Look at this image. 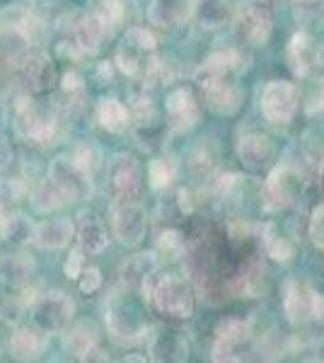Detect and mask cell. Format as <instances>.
<instances>
[{
    "mask_svg": "<svg viewBox=\"0 0 324 363\" xmlns=\"http://www.w3.org/2000/svg\"><path fill=\"white\" fill-rule=\"evenodd\" d=\"M140 291L145 301L164 318L189 320L194 315V291L186 279L155 272Z\"/></svg>",
    "mask_w": 324,
    "mask_h": 363,
    "instance_id": "6da1fadb",
    "label": "cell"
},
{
    "mask_svg": "<svg viewBox=\"0 0 324 363\" xmlns=\"http://www.w3.org/2000/svg\"><path fill=\"white\" fill-rule=\"evenodd\" d=\"M303 174L293 165H279L269 172L262 186V208L267 213H279L298 201L303 191Z\"/></svg>",
    "mask_w": 324,
    "mask_h": 363,
    "instance_id": "7a4b0ae2",
    "label": "cell"
},
{
    "mask_svg": "<svg viewBox=\"0 0 324 363\" xmlns=\"http://www.w3.org/2000/svg\"><path fill=\"white\" fill-rule=\"evenodd\" d=\"M284 313L291 325H310L324 320V298L303 279H288L284 284Z\"/></svg>",
    "mask_w": 324,
    "mask_h": 363,
    "instance_id": "3957f363",
    "label": "cell"
},
{
    "mask_svg": "<svg viewBox=\"0 0 324 363\" xmlns=\"http://www.w3.org/2000/svg\"><path fill=\"white\" fill-rule=\"evenodd\" d=\"M32 325L44 335H61L75 315V303L61 289H51L32 303Z\"/></svg>",
    "mask_w": 324,
    "mask_h": 363,
    "instance_id": "277c9868",
    "label": "cell"
},
{
    "mask_svg": "<svg viewBox=\"0 0 324 363\" xmlns=\"http://www.w3.org/2000/svg\"><path fill=\"white\" fill-rule=\"evenodd\" d=\"M13 116H15V128L22 138H27L29 143L46 145L51 143L56 136V119L51 114H46L44 109H39L34 104V99L29 97V92L25 90V95H20L13 104Z\"/></svg>",
    "mask_w": 324,
    "mask_h": 363,
    "instance_id": "5b68a950",
    "label": "cell"
},
{
    "mask_svg": "<svg viewBox=\"0 0 324 363\" xmlns=\"http://www.w3.org/2000/svg\"><path fill=\"white\" fill-rule=\"evenodd\" d=\"M49 179L66 196V201H82L92 194V172L85 169L73 155H56L49 165Z\"/></svg>",
    "mask_w": 324,
    "mask_h": 363,
    "instance_id": "8992f818",
    "label": "cell"
},
{
    "mask_svg": "<svg viewBox=\"0 0 324 363\" xmlns=\"http://www.w3.org/2000/svg\"><path fill=\"white\" fill-rule=\"evenodd\" d=\"M235 32L242 42L252 46H264L271 37L274 29V17H271V8L264 0H242L233 15Z\"/></svg>",
    "mask_w": 324,
    "mask_h": 363,
    "instance_id": "52a82bcc",
    "label": "cell"
},
{
    "mask_svg": "<svg viewBox=\"0 0 324 363\" xmlns=\"http://www.w3.org/2000/svg\"><path fill=\"white\" fill-rule=\"evenodd\" d=\"M298 87L288 80H271L259 95V112L271 124H291L293 116L298 114Z\"/></svg>",
    "mask_w": 324,
    "mask_h": 363,
    "instance_id": "ba28073f",
    "label": "cell"
},
{
    "mask_svg": "<svg viewBox=\"0 0 324 363\" xmlns=\"http://www.w3.org/2000/svg\"><path fill=\"white\" fill-rule=\"evenodd\" d=\"M104 325H107L109 337L119 344H133L148 332L143 313L131 301H111L104 313Z\"/></svg>",
    "mask_w": 324,
    "mask_h": 363,
    "instance_id": "9c48e42d",
    "label": "cell"
},
{
    "mask_svg": "<svg viewBox=\"0 0 324 363\" xmlns=\"http://www.w3.org/2000/svg\"><path fill=\"white\" fill-rule=\"evenodd\" d=\"M15 75L27 92H49L56 83V66L46 51H25L15 63Z\"/></svg>",
    "mask_w": 324,
    "mask_h": 363,
    "instance_id": "30bf717a",
    "label": "cell"
},
{
    "mask_svg": "<svg viewBox=\"0 0 324 363\" xmlns=\"http://www.w3.org/2000/svg\"><path fill=\"white\" fill-rule=\"evenodd\" d=\"M109 186L116 203L135 201L143 186V165L135 155L119 153L109 162Z\"/></svg>",
    "mask_w": 324,
    "mask_h": 363,
    "instance_id": "8fae6325",
    "label": "cell"
},
{
    "mask_svg": "<svg viewBox=\"0 0 324 363\" xmlns=\"http://www.w3.org/2000/svg\"><path fill=\"white\" fill-rule=\"evenodd\" d=\"M250 322L242 318H225L218 322L213 351L211 359L213 361H242V351L250 344Z\"/></svg>",
    "mask_w": 324,
    "mask_h": 363,
    "instance_id": "7c38bea8",
    "label": "cell"
},
{
    "mask_svg": "<svg viewBox=\"0 0 324 363\" xmlns=\"http://www.w3.org/2000/svg\"><path fill=\"white\" fill-rule=\"evenodd\" d=\"M111 230L123 247H138L148 233V213L140 203H116L111 211Z\"/></svg>",
    "mask_w": 324,
    "mask_h": 363,
    "instance_id": "4fadbf2b",
    "label": "cell"
},
{
    "mask_svg": "<svg viewBox=\"0 0 324 363\" xmlns=\"http://www.w3.org/2000/svg\"><path fill=\"white\" fill-rule=\"evenodd\" d=\"M238 157L245 169L250 172H262L276 160V145L267 133L262 131H245L238 138Z\"/></svg>",
    "mask_w": 324,
    "mask_h": 363,
    "instance_id": "5bb4252c",
    "label": "cell"
},
{
    "mask_svg": "<svg viewBox=\"0 0 324 363\" xmlns=\"http://www.w3.org/2000/svg\"><path fill=\"white\" fill-rule=\"evenodd\" d=\"M245 58L238 49H223V51H213V54L206 56V61L196 68L194 73V83H196L201 90L211 87L213 83L223 78H233L238 70H242Z\"/></svg>",
    "mask_w": 324,
    "mask_h": 363,
    "instance_id": "9a60e30c",
    "label": "cell"
},
{
    "mask_svg": "<svg viewBox=\"0 0 324 363\" xmlns=\"http://www.w3.org/2000/svg\"><path fill=\"white\" fill-rule=\"evenodd\" d=\"M288 63H291L293 73L300 75V78H308L324 66V51L310 34L298 32L293 34L291 44H288Z\"/></svg>",
    "mask_w": 324,
    "mask_h": 363,
    "instance_id": "2e32d148",
    "label": "cell"
},
{
    "mask_svg": "<svg viewBox=\"0 0 324 363\" xmlns=\"http://www.w3.org/2000/svg\"><path fill=\"white\" fill-rule=\"evenodd\" d=\"M63 349L78 361H107L99 349V335L90 322H78L63 330Z\"/></svg>",
    "mask_w": 324,
    "mask_h": 363,
    "instance_id": "e0dca14e",
    "label": "cell"
},
{
    "mask_svg": "<svg viewBox=\"0 0 324 363\" xmlns=\"http://www.w3.org/2000/svg\"><path fill=\"white\" fill-rule=\"evenodd\" d=\"M148 354H150V361H186L189 359V344H186L184 335L174 327H162L157 330L155 335L150 337V344H148Z\"/></svg>",
    "mask_w": 324,
    "mask_h": 363,
    "instance_id": "ac0fdd59",
    "label": "cell"
},
{
    "mask_svg": "<svg viewBox=\"0 0 324 363\" xmlns=\"http://www.w3.org/2000/svg\"><path fill=\"white\" fill-rule=\"evenodd\" d=\"M109 32L111 29L107 27V22L102 20V15L87 13V15H82L78 20V25H75V46L80 49V54L92 56L102 49Z\"/></svg>",
    "mask_w": 324,
    "mask_h": 363,
    "instance_id": "d6986e66",
    "label": "cell"
},
{
    "mask_svg": "<svg viewBox=\"0 0 324 363\" xmlns=\"http://www.w3.org/2000/svg\"><path fill=\"white\" fill-rule=\"evenodd\" d=\"M203 95H206L208 107L213 109L216 114H223V116L235 114L245 102V90L238 83H233L230 78H223L211 87H206Z\"/></svg>",
    "mask_w": 324,
    "mask_h": 363,
    "instance_id": "ffe728a7",
    "label": "cell"
},
{
    "mask_svg": "<svg viewBox=\"0 0 324 363\" xmlns=\"http://www.w3.org/2000/svg\"><path fill=\"white\" fill-rule=\"evenodd\" d=\"M164 109H167L169 124H172L177 131H189V128L199 121V102L196 97L191 95V90L186 87H179L164 102Z\"/></svg>",
    "mask_w": 324,
    "mask_h": 363,
    "instance_id": "44dd1931",
    "label": "cell"
},
{
    "mask_svg": "<svg viewBox=\"0 0 324 363\" xmlns=\"http://www.w3.org/2000/svg\"><path fill=\"white\" fill-rule=\"evenodd\" d=\"M157 272V255L155 252H138V255L128 257L119 269V281L126 289L140 291L152 274Z\"/></svg>",
    "mask_w": 324,
    "mask_h": 363,
    "instance_id": "7402d4cb",
    "label": "cell"
},
{
    "mask_svg": "<svg viewBox=\"0 0 324 363\" xmlns=\"http://www.w3.org/2000/svg\"><path fill=\"white\" fill-rule=\"evenodd\" d=\"M75 235V225L70 218H46L37 225L34 245L39 250H63Z\"/></svg>",
    "mask_w": 324,
    "mask_h": 363,
    "instance_id": "603a6c76",
    "label": "cell"
},
{
    "mask_svg": "<svg viewBox=\"0 0 324 363\" xmlns=\"http://www.w3.org/2000/svg\"><path fill=\"white\" fill-rule=\"evenodd\" d=\"M75 238H78V245L87 255H99V252H104L109 245L107 228H104L102 218H97V213H92V211L80 213V223H78V230H75Z\"/></svg>",
    "mask_w": 324,
    "mask_h": 363,
    "instance_id": "cb8c5ba5",
    "label": "cell"
},
{
    "mask_svg": "<svg viewBox=\"0 0 324 363\" xmlns=\"http://www.w3.org/2000/svg\"><path fill=\"white\" fill-rule=\"evenodd\" d=\"M189 13H191L189 0H152L150 10H148V20H150V25H155V27L172 29Z\"/></svg>",
    "mask_w": 324,
    "mask_h": 363,
    "instance_id": "d4e9b609",
    "label": "cell"
},
{
    "mask_svg": "<svg viewBox=\"0 0 324 363\" xmlns=\"http://www.w3.org/2000/svg\"><path fill=\"white\" fill-rule=\"evenodd\" d=\"M44 351V332L37 327H20L10 337V356L17 361H34Z\"/></svg>",
    "mask_w": 324,
    "mask_h": 363,
    "instance_id": "484cf974",
    "label": "cell"
},
{
    "mask_svg": "<svg viewBox=\"0 0 324 363\" xmlns=\"http://www.w3.org/2000/svg\"><path fill=\"white\" fill-rule=\"evenodd\" d=\"M233 13V3L230 0H194L191 15L203 29H216L225 25Z\"/></svg>",
    "mask_w": 324,
    "mask_h": 363,
    "instance_id": "4316f807",
    "label": "cell"
},
{
    "mask_svg": "<svg viewBox=\"0 0 324 363\" xmlns=\"http://www.w3.org/2000/svg\"><path fill=\"white\" fill-rule=\"evenodd\" d=\"M262 247L267 257L276 262H291L296 257V245L276 223H267L262 228Z\"/></svg>",
    "mask_w": 324,
    "mask_h": 363,
    "instance_id": "83f0119b",
    "label": "cell"
},
{
    "mask_svg": "<svg viewBox=\"0 0 324 363\" xmlns=\"http://www.w3.org/2000/svg\"><path fill=\"white\" fill-rule=\"evenodd\" d=\"M34 274V259L27 255H8L0 259V279L5 284L15 286V289H22V286L29 284Z\"/></svg>",
    "mask_w": 324,
    "mask_h": 363,
    "instance_id": "f1b7e54d",
    "label": "cell"
},
{
    "mask_svg": "<svg viewBox=\"0 0 324 363\" xmlns=\"http://www.w3.org/2000/svg\"><path fill=\"white\" fill-rule=\"evenodd\" d=\"M97 121L102 128L111 133H121L123 128L131 124V112L114 97H102L97 104Z\"/></svg>",
    "mask_w": 324,
    "mask_h": 363,
    "instance_id": "f546056e",
    "label": "cell"
},
{
    "mask_svg": "<svg viewBox=\"0 0 324 363\" xmlns=\"http://www.w3.org/2000/svg\"><path fill=\"white\" fill-rule=\"evenodd\" d=\"M34 233H37V225L25 213H10L8 220L0 228V238L5 242L15 245V247H25V245L34 242Z\"/></svg>",
    "mask_w": 324,
    "mask_h": 363,
    "instance_id": "4dcf8cb0",
    "label": "cell"
},
{
    "mask_svg": "<svg viewBox=\"0 0 324 363\" xmlns=\"http://www.w3.org/2000/svg\"><path fill=\"white\" fill-rule=\"evenodd\" d=\"M29 199H32V208L37 211V213H49V211H56L61 203H66V196L56 189V184L51 179L41 182Z\"/></svg>",
    "mask_w": 324,
    "mask_h": 363,
    "instance_id": "1f68e13d",
    "label": "cell"
},
{
    "mask_svg": "<svg viewBox=\"0 0 324 363\" xmlns=\"http://www.w3.org/2000/svg\"><path fill=\"white\" fill-rule=\"evenodd\" d=\"M116 66H119L121 73L131 75V78H140L145 66H148L145 51H140V49H135V46L123 42V46H119V51H116Z\"/></svg>",
    "mask_w": 324,
    "mask_h": 363,
    "instance_id": "d6a6232c",
    "label": "cell"
},
{
    "mask_svg": "<svg viewBox=\"0 0 324 363\" xmlns=\"http://www.w3.org/2000/svg\"><path fill=\"white\" fill-rule=\"evenodd\" d=\"M174 174H177V167L172 160H167V157H152L148 162V182L155 191L167 189V186L172 184Z\"/></svg>",
    "mask_w": 324,
    "mask_h": 363,
    "instance_id": "836d02e7",
    "label": "cell"
},
{
    "mask_svg": "<svg viewBox=\"0 0 324 363\" xmlns=\"http://www.w3.org/2000/svg\"><path fill=\"white\" fill-rule=\"evenodd\" d=\"M99 15L109 29H116L126 17V0H99Z\"/></svg>",
    "mask_w": 324,
    "mask_h": 363,
    "instance_id": "e575fe53",
    "label": "cell"
},
{
    "mask_svg": "<svg viewBox=\"0 0 324 363\" xmlns=\"http://www.w3.org/2000/svg\"><path fill=\"white\" fill-rule=\"evenodd\" d=\"M123 42L135 46V49H140V51H145V54H152V51H155L157 39H155V34H152L150 29H145V27H131L126 32V39H123Z\"/></svg>",
    "mask_w": 324,
    "mask_h": 363,
    "instance_id": "d590c367",
    "label": "cell"
},
{
    "mask_svg": "<svg viewBox=\"0 0 324 363\" xmlns=\"http://www.w3.org/2000/svg\"><path fill=\"white\" fill-rule=\"evenodd\" d=\"M25 194H27V186L22 184L20 179H3L0 182V201H3L5 206L22 201Z\"/></svg>",
    "mask_w": 324,
    "mask_h": 363,
    "instance_id": "8d00e7d4",
    "label": "cell"
},
{
    "mask_svg": "<svg viewBox=\"0 0 324 363\" xmlns=\"http://www.w3.org/2000/svg\"><path fill=\"white\" fill-rule=\"evenodd\" d=\"M308 233H310L312 245H315L317 250L324 252V203H320V206L312 211Z\"/></svg>",
    "mask_w": 324,
    "mask_h": 363,
    "instance_id": "74e56055",
    "label": "cell"
},
{
    "mask_svg": "<svg viewBox=\"0 0 324 363\" xmlns=\"http://www.w3.org/2000/svg\"><path fill=\"white\" fill-rule=\"evenodd\" d=\"M66 277L70 281H78L80 279V274L85 272V250L80 247H75V250H70V255H68V259H66Z\"/></svg>",
    "mask_w": 324,
    "mask_h": 363,
    "instance_id": "f35d334b",
    "label": "cell"
},
{
    "mask_svg": "<svg viewBox=\"0 0 324 363\" xmlns=\"http://www.w3.org/2000/svg\"><path fill=\"white\" fill-rule=\"evenodd\" d=\"M78 286H80L82 294H87V296H90V294H97L99 286H102V272H99L97 267H87L85 272L80 274Z\"/></svg>",
    "mask_w": 324,
    "mask_h": 363,
    "instance_id": "ab89813d",
    "label": "cell"
},
{
    "mask_svg": "<svg viewBox=\"0 0 324 363\" xmlns=\"http://www.w3.org/2000/svg\"><path fill=\"white\" fill-rule=\"evenodd\" d=\"M157 247L169 252V255H179V252H184V238L177 230H164L157 238Z\"/></svg>",
    "mask_w": 324,
    "mask_h": 363,
    "instance_id": "60d3db41",
    "label": "cell"
},
{
    "mask_svg": "<svg viewBox=\"0 0 324 363\" xmlns=\"http://www.w3.org/2000/svg\"><path fill=\"white\" fill-rule=\"evenodd\" d=\"M70 155H73L82 167L92 172V167H95V153H92L90 145H78V148H75V153H70Z\"/></svg>",
    "mask_w": 324,
    "mask_h": 363,
    "instance_id": "b9f144b4",
    "label": "cell"
},
{
    "mask_svg": "<svg viewBox=\"0 0 324 363\" xmlns=\"http://www.w3.org/2000/svg\"><path fill=\"white\" fill-rule=\"evenodd\" d=\"M61 87H63L66 92H80V90H82V78H80V73H75V70H68V73L61 78Z\"/></svg>",
    "mask_w": 324,
    "mask_h": 363,
    "instance_id": "7bdbcfd3",
    "label": "cell"
},
{
    "mask_svg": "<svg viewBox=\"0 0 324 363\" xmlns=\"http://www.w3.org/2000/svg\"><path fill=\"white\" fill-rule=\"evenodd\" d=\"M308 109L310 112H317V109H324V80H320L315 87V92H312V97H310V104H308Z\"/></svg>",
    "mask_w": 324,
    "mask_h": 363,
    "instance_id": "ee69618b",
    "label": "cell"
},
{
    "mask_svg": "<svg viewBox=\"0 0 324 363\" xmlns=\"http://www.w3.org/2000/svg\"><path fill=\"white\" fill-rule=\"evenodd\" d=\"M10 157H13V150H10V143L3 138V133H0V167L8 165Z\"/></svg>",
    "mask_w": 324,
    "mask_h": 363,
    "instance_id": "f6af8a7d",
    "label": "cell"
},
{
    "mask_svg": "<svg viewBox=\"0 0 324 363\" xmlns=\"http://www.w3.org/2000/svg\"><path fill=\"white\" fill-rule=\"evenodd\" d=\"M177 199H179V208L181 213H191L194 206H191V194L186 189H179V194H177Z\"/></svg>",
    "mask_w": 324,
    "mask_h": 363,
    "instance_id": "bcb514c9",
    "label": "cell"
},
{
    "mask_svg": "<svg viewBox=\"0 0 324 363\" xmlns=\"http://www.w3.org/2000/svg\"><path fill=\"white\" fill-rule=\"evenodd\" d=\"M97 73H99V78H111V63L109 61H104V63H99V70H97Z\"/></svg>",
    "mask_w": 324,
    "mask_h": 363,
    "instance_id": "7dc6e473",
    "label": "cell"
},
{
    "mask_svg": "<svg viewBox=\"0 0 324 363\" xmlns=\"http://www.w3.org/2000/svg\"><path fill=\"white\" fill-rule=\"evenodd\" d=\"M8 206H5V203L3 201H0V228H3V223H5V220H8Z\"/></svg>",
    "mask_w": 324,
    "mask_h": 363,
    "instance_id": "c3c4849f",
    "label": "cell"
},
{
    "mask_svg": "<svg viewBox=\"0 0 324 363\" xmlns=\"http://www.w3.org/2000/svg\"><path fill=\"white\" fill-rule=\"evenodd\" d=\"M317 169H320V177L324 179V153H322V157H320V167H317Z\"/></svg>",
    "mask_w": 324,
    "mask_h": 363,
    "instance_id": "681fc988",
    "label": "cell"
}]
</instances>
